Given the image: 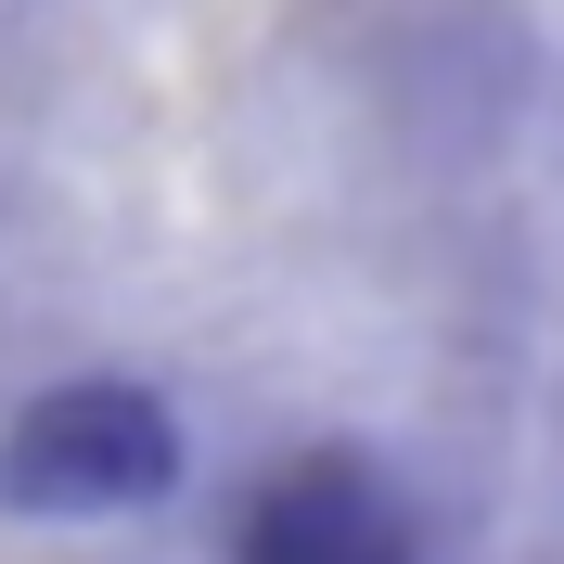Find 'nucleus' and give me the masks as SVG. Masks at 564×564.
<instances>
[{
  "label": "nucleus",
  "instance_id": "1",
  "mask_svg": "<svg viewBox=\"0 0 564 564\" xmlns=\"http://www.w3.org/2000/svg\"><path fill=\"white\" fill-rule=\"evenodd\" d=\"M180 411L129 372H65L0 423V513L39 527H104V513H154L180 488Z\"/></svg>",
  "mask_w": 564,
  "mask_h": 564
},
{
  "label": "nucleus",
  "instance_id": "2",
  "mask_svg": "<svg viewBox=\"0 0 564 564\" xmlns=\"http://www.w3.org/2000/svg\"><path fill=\"white\" fill-rule=\"evenodd\" d=\"M218 564H423V527L386 500V475L359 449H295L231 500Z\"/></svg>",
  "mask_w": 564,
  "mask_h": 564
}]
</instances>
